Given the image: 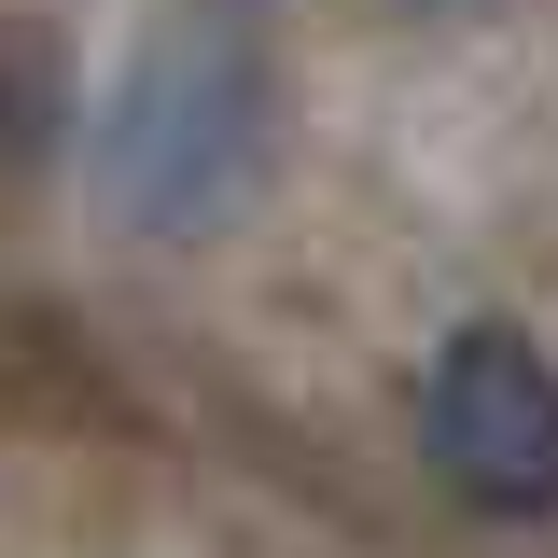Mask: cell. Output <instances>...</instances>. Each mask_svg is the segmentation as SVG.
<instances>
[{
	"label": "cell",
	"instance_id": "2",
	"mask_svg": "<svg viewBox=\"0 0 558 558\" xmlns=\"http://www.w3.org/2000/svg\"><path fill=\"white\" fill-rule=\"evenodd\" d=\"M418 447L502 531L558 517V363L517 322H461V336L433 349V377H418Z\"/></svg>",
	"mask_w": 558,
	"mask_h": 558
},
{
	"label": "cell",
	"instance_id": "1",
	"mask_svg": "<svg viewBox=\"0 0 558 558\" xmlns=\"http://www.w3.org/2000/svg\"><path fill=\"white\" fill-rule=\"evenodd\" d=\"M266 168H279V98H266V57H252L223 14L154 28V43L112 70V112H98V209H112L126 238L196 252V238H223L238 209L266 196Z\"/></svg>",
	"mask_w": 558,
	"mask_h": 558
},
{
	"label": "cell",
	"instance_id": "3",
	"mask_svg": "<svg viewBox=\"0 0 558 558\" xmlns=\"http://www.w3.org/2000/svg\"><path fill=\"white\" fill-rule=\"evenodd\" d=\"M418 14H488V0H418Z\"/></svg>",
	"mask_w": 558,
	"mask_h": 558
}]
</instances>
